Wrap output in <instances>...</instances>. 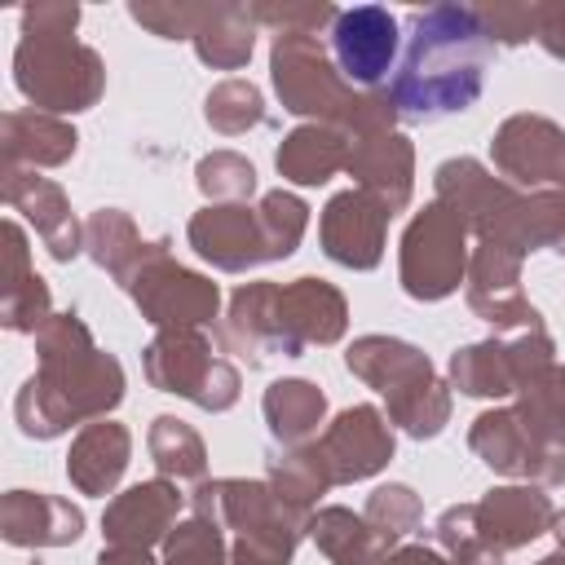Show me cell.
<instances>
[{"mask_svg":"<svg viewBox=\"0 0 565 565\" xmlns=\"http://www.w3.org/2000/svg\"><path fill=\"white\" fill-rule=\"evenodd\" d=\"M490 35L468 4H433L411 13L406 53L388 84L397 119L428 124L455 110H468L481 97L490 66Z\"/></svg>","mask_w":565,"mask_h":565,"instance_id":"6da1fadb","label":"cell"},{"mask_svg":"<svg viewBox=\"0 0 565 565\" xmlns=\"http://www.w3.org/2000/svg\"><path fill=\"white\" fill-rule=\"evenodd\" d=\"M40 371L22 384L13 415L26 437H62L71 424L106 419V411L124 397V371L110 353H102L88 327L75 313H53L35 331Z\"/></svg>","mask_w":565,"mask_h":565,"instance_id":"7a4b0ae2","label":"cell"},{"mask_svg":"<svg viewBox=\"0 0 565 565\" xmlns=\"http://www.w3.org/2000/svg\"><path fill=\"white\" fill-rule=\"evenodd\" d=\"M75 4H31L22 13V40L13 53V79L44 115L88 110L106 88L102 57L75 40Z\"/></svg>","mask_w":565,"mask_h":565,"instance_id":"3957f363","label":"cell"},{"mask_svg":"<svg viewBox=\"0 0 565 565\" xmlns=\"http://www.w3.org/2000/svg\"><path fill=\"white\" fill-rule=\"evenodd\" d=\"M269 75L282 97V110H291V115L331 124V128L349 132L353 141L393 132L397 110H393L388 93H358L335 71V62L318 44V35H274Z\"/></svg>","mask_w":565,"mask_h":565,"instance_id":"277c9868","label":"cell"},{"mask_svg":"<svg viewBox=\"0 0 565 565\" xmlns=\"http://www.w3.org/2000/svg\"><path fill=\"white\" fill-rule=\"evenodd\" d=\"M305 225H309V207L296 194H287V190H269L260 199V207H247V203H207L203 212L190 216L185 238L216 269L243 274L252 265L291 256L296 243L305 238Z\"/></svg>","mask_w":565,"mask_h":565,"instance_id":"5b68a950","label":"cell"},{"mask_svg":"<svg viewBox=\"0 0 565 565\" xmlns=\"http://www.w3.org/2000/svg\"><path fill=\"white\" fill-rule=\"evenodd\" d=\"M190 508L234 534L230 565H287L300 534H309V516H313L287 503L269 481H243V477L203 481Z\"/></svg>","mask_w":565,"mask_h":565,"instance_id":"8992f818","label":"cell"},{"mask_svg":"<svg viewBox=\"0 0 565 565\" xmlns=\"http://www.w3.org/2000/svg\"><path fill=\"white\" fill-rule=\"evenodd\" d=\"M349 371L371 384L375 393H384L388 402V424H397L411 437H437L450 419V393L437 380L433 362L393 335H362L349 344L344 353Z\"/></svg>","mask_w":565,"mask_h":565,"instance_id":"52a82bcc","label":"cell"},{"mask_svg":"<svg viewBox=\"0 0 565 565\" xmlns=\"http://www.w3.org/2000/svg\"><path fill=\"white\" fill-rule=\"evenodd\" d=\"M141 366L159 393L190 397L203 411H230L238 402V371L216 358L203 331H159L146 344Z\"/></svg>","mask_w":565,"mask_h":565,"instance_id":"ba28073f","label":"cell"},{"mask_svg":"<svg viewBox=\"0 0 565 565\" xmlns=\"http://www.w3.org/2000/svg\"><path fill=\"white\" fill-rule=\"evenodd\" d=\"M468 225L459 221V212H450L446 203H428L402 234V256H397V274L406 296L415 300H446L463 274H468Z\"/></svg>","mask_w":565,"mask_h":565,"instance_id":"9c48e42d","label":"cell"},{"mask_svg":"<svg viewBox=\"0 0 565 565\" xmlns=\"http://www.w3.org/2000/svg\"><path fill=\"white\" fill-rule=\"evenodd\" d=\"M556 344L552 335L539 327V331H521L512 340H481V344H468V349H455L450 358V384L468 397H508V393H521L530 380H539L547 366H556Z\"/></svg>","mask_w":565,"mask_h":565,"instance_id":"30bf717a","label":"cell"},{"mask_svg":"<svg viewBox=\"0 0 565 565\" xmlns=\"http://www.w3.org/2000/svg\"><path fill=\"white\" fill-rule=\"evenodd\" d=\"M472 455L490 463L503 477H521L534 486H561L565 481V437H539L516 406H499L472 419L468 428Z\"/></svg>","mask_w":565,"mask_h":565,"instance_id":"8fae6325","label":"cell"},{"mask_svg":"<svg viewBox=\"0 0 565 565\" xmlns=\"http://www.w3.org/2000/svg\"><path fill=\"white\" fill-rule=\"evenodd\" d=\"M128 296L137 300L141 318H150L159 331H203V322H212L221 305L216 282L177 265L172 256H159L154 265H146L128 282Z\"/></svg>","mask_w":565,"mask_h":565,"instance_id":"7c38bea8","label":"cell"},{"mask_svg":"<svg viewBox=\"0 0 565 565\" xmlns=\"http://www.w3.org/2000/svg\"><path fill=\"white\" fill-rule=\"evenodd\" d=\"M468 305L477 318H486L499 331H539V309L525 300L521 291V256L508 252L503 243H481L472 256H468Z\"/></svg>","mask_w":565,"mask_h":565,"instance_id":"4fadbf2b","label":"cell"},{"mask_svg":"<svg viewBox=\"0 0 565 565\" xmlns=\"http://www.w3.org/2000/svg\"><path fill=\"white\" fill-rule=\"evenodd\" d=\"M494 168L530 190H565V128L543 115H512L490 141Z\"/></svg>","mask_w":565,"mask_h":565,"instance_id":"5bb4252c","label":"cell"},{"mask_svg":"<svg viewBox=\"0 0 565 565\" xmlns=\"http://www.w3.org/2000/svg\"><path fill=\"white\" fill-rule=\"evenodd\" d=\"M331 486L366 481L393 459V428L375 406H349L340 411L313 441Z\"/></svg>","mask_w":565,"mask_h":565,"instance_id":"9a60e30c","label":"cell"},{"mask_svg":"<svg viewBox=\"0 0 565 565\" xmlns=\"http://www.w3.org/2000/svg\"><path fill=\"white\" fill-rule=\"evenodd\" d=\"M331 62L353 88H375L397 62V18L380 4L340 9L331 22Z\"/></svg>","mask_w":565,"mask_h":565,"instance_id":"2e32d148","label":"cell"},{"mask_svg":"<svg viewBox=\"0 0 565 565\" xmlns=\"http://www.w3.org/2000/svg\"><path fill=\"white\" fill-rule=\"evenodd\" d=\"M437 185V203H446L450 212H459V221L486 243L499 234L503 216L512 212V203L521 199L516 185L499 181L494 172H486L477 159H446L433 172Z\"/></svg>","mask_w":565,"mask_h":565,"instance_id":"e0dca14e","label":"cell"},{"mask_svg":"<svg viewBox=\"0 0 565 565\" xmlns=\"http://www.w3.org/2000/svg\"><path fill=\"white\" fill-rule=\"evenodd\" d=\"M344 327H349V305L327 278H296L278 287L282 358H300L309 344H335Z\"/></svg>","mask_w":565,"mask_h":565,"instance_id":"ac0fdd59","label":"cell"},{"mask_svg":"<svg viewBox=\"0 0 565 565\" xmlns=\"http://www.w3.org/2000/svg\"><path fill=\"white\" fill-rule=\"evenodd\" d=\"M384 230H388V212L371 194H362L358 185L353 190H340L322 207V221H318L322 252L335 265H349V269H375L380 265V256H384Z\"/></svg>","mask_w":565,"mask_h":565,"instance_id":"d6986e66","label":"cell"},{"mask_svg":"<svg viewBox=\"0 0 565 565\" xmlns=\"http://www.w3.org/2000/svg\"><path fill=\"white\" fill-rule=\"evenodd\" d=\"M181 512V490L168 477L154 481H137L124 494H115V503L102 516V534L110 547H132V552H150L154 543H163L172 534V521Z\"/></svg>","mask_w":565,"mask_h":565,"instance_id":"ffe728a7","label":"cell"},{"mask_svg":"<svg viewBox=\"0 0 565 565\" xmlns=\"http://www.w3.org/2000/svg\"><path fill=\"white\" fill-rule=\"evenodd\" d=\"M4 203L35 225L53 260H71L79 252V225L57 181L35 177L31 168H4Z\"/></svg>","mask_w":565,"mask_h":565,"instance_id":"44dd1931","label":"cell"},{"mask_svg":"<svg viewBox=\"0 0 565 565\" xmlns=\"http://www.w3.org/2000/svg\"><path fill=\"white\" fill-rule=\"evenodd\" d=\"M349 177H358V190L371 194L388 216L402 212L411 203L415 190V150L402 132H375L353 141V159H349Z\"/></svg>","mask_w":565,"mask_h":565,"instance_id":"7402d4cb","label":"cell"},{"mask_svg":"<svg viewBox=\"0 0 565 565\" xmlns=\"http://www.w3.org/2000/svg\"><path fill=\"white\" fill-rule=\"evenodd\" d=\"M0 530L18 547H62L84 534V512L44 490H9L0 503Z\"/></svg>","mask_w":565,"mask_h":565,"instance_id":"603a6c76","label":"cell"},{"mask_svg":"<svg viewBox=\"0 0 565 565\" xmlns=\"http://www.w3.org/2000/svg\"><path fill=\"white\" fill-rule=\"evenodd\" d=\"M477 508V525L481 534L499 547V552H512V547H525L534 543L539 534L552 530L556 521V508L552 499L543 494V486H499L490 490Z\"/></svg>","mask_w":565,"mask_h":565,"instance_id":"cb8c5ba5","label":"cell"},{"mask_svg":"<svg viewBox=\"0 0 565 565\" xmlns=\"http://www.w3.org/2000/svg\"><path fill=\"white\" fill-rule=\"evenodd\" d=\"M221 344H225V353L247 358V366H260L274 353H282V340H278V282H243L230 296V313L221 322Z\"/></svg>","mask_w":565,"mask_h":565,"instance_id":"d4e9b609","label":"cell"},{"mask_svg":"<svg viewBox=\"0 0 565 565\" xmlns=\"http://www.w3.org/2000/svg\"><path fill=\"white\" fill-rule=\"evenodd\" d=\"M84 247L93 252V260H97L119 287H128L146 265H154L159 256H168V238L146 243V238L137 234L132 216L119 212V207H102V212L88 216V225H84Z\"/></svg>","mask_w":565,"mask_h":565,"instance_id":"484cf974","label":"cell"},{"mask_svg":"<svg viewBox=\"0 0 565 565\" xmlns=\"http://www.w3.org/2000/svg\"><path fill=\"white\" fill-rule=\"evenodd\" d=\"M132 455V437L124 424L115 419H93L79 428V437L71 441L66 455V477L79 494H110L128 468Z\"/></svg>","mask_w":565,"mask_h":565,"instance_id":"4316f807","label":"cell"},{"mask_svg":"<svg viewBox=\"0 0 565 565\" xmlns=\"http://www.w3.org/2000/svg\"><path fill=\"white\" fill-rule=\"evenodd\" d=\"M353 137L331 124H300L278 146V172L296 185H322L335 172H349Z\"/></svg>","mask_w":565,"mask_h":565,"instance_id":"83f0119b","label":"cell"},{"mask_svg":"<svg viewBox=\"0 0 565 565\" xmlns=\"http://www.w3.org/2000/svg\"><path fill=\"white\" fill-rule=\"evenodd\" d=\"M4 168H57L75 154V128L44 110H9L4 115Z\"/></svg>","mask_w":565,"mask_h":565,"instance_id":"f1b7e54d","label":"cell"},{"mask_svg":"<svg viewBox=\"0 0 565 565\" xmlns=\"http://www.w3.org/2000/svg\"><path fill=\"white\" fill-rule=\"evenodd\" d=\"M486 243H503L508 252H516L521 260L539 247H556L565 252V190H530L512 203V212L503 216L499 234Z\"/></svg>","mask_w":565,"mask_h":565,"instance_id":"f546056e","label":"cell"},{"mask_svg":"<svg viewBox=\"0 0 565 565\" xmlns=\"http://www.w3.org/2000/svg\"><path fill=\"white\" fill-rule=\"evenodd\" d=\"M309 539L331 565H380L388 552H397L393 539H384L366 516L349 508H322L309 516Z\"/></svg>","mask_w":565,"mask_h":565,"instance_id":"4dcf8cb0","label":"cell"},{"mask_svg":"<svg viewBox=\"0 0 565 565\" xmlns=\"http://www.w3.org/2000/svg\"><path fill=\"white\" fill-rule=\"evenodd\" d=\"M4 327L9 331H40L53 313H49V287L44 278L31 269L26 260V238L22 230L9 221L4 225Z\"/></svg>","mask_w":565,"mask_h":565,"instance_id":"1f68e13d","label":"cell"},{"mask_svg":"<svg viewBox=\"0 0 565 565\" xmlns=\"http://www.w3.org/2000/svg\"><path fill=\"white\" fill-rule=\"evenodd\" d=\"M260 406H265V424H269L274 441H282V446L318 441V428L327 419V397L309 380H274L265 388Z\"/></svg>","mask_w":565,"mask_h":565,"instance_id":"d6a6232c","label":"cell"},{"mask_svg":"<svg viewBox=\"0 0 565 565\" xmlns=\"http://www.w3.org/2000/svg\"><path fill=\"white\" fill-rule=\"evenodd\" d=\"M190 40L207 66L238 71L256 44V18L247 4H203V18H199Z\"/></svg>","mask_w":565,"mask_h":565,"instance_id":"836d02e7","label":"cell"},{"mask_svg":"<svg viewBox=\"0 0 565 565\" xmlns=\"http://www.w3.org/2000/svg\"><path fill=\"white\" fill-rule=\"evenodd\" d=\"M146 450L168 481H199L207 472L203 437L177 415H154V424L146 433Z\"/></svg>","mask_w":565,"mask_h":565,"instance_id":"e575fe53","label":"cell"},{"mask_svg":"<svg viewBox=\"0 0 565 565\" xmlns=\"http://www.w3.org/2000/svg\"><path fill=\"white\" fill-rule=\"evenodd\" d=\"M269 486L287 503H296V508L309 512L318 503V494L331 490V477H327V468H322V459H318V450L309 441V446H287V455H274L269 459Z\"/></svg>","mask_w":565,"mask_h":565,"instance_id":"d590c367","label":"cell"},{"mask_svg":"<svg viewBox=\"0 0 565 565\" xmlns=\"http://www.w3.org/2000/svg\"><path fill=\"white\" fill-rule=\"evenodd\" d=\"M437 543L450 565H503V552L481 534L472 503H455L437 516Z\"/></svg>","mask_w":565,"mask_h":565,"instance_id":"8d00e7d4","label":"cell"},{"mask_svg":"<svg viewBox=\"0 0 565 565\" xmlns=\"http://www.w3.org/2000/svg\"><path fill=\"white\" fill-rule=\"evenodd\" d=\"M203 115H207V124H212L216 132L238 137V132L265 124V97H260V88H256L252 79H238V75H234V79H221V84L207 93Z\"/></svg>","mask_w":565,"mask_h":565,"instance_id":"74e56055","label":"cell"},{"mask_svg":"<svg viewBox=\"0 0 565 565\" xmlns=\"http://www.w3.org/2000/svg\"><path fill=\"white\" fill-rule=\"evenodd\" d=\"M163 565H230L225 530L194 512L190 521L172 525V534L163 539Z\"/></svg>","mask_w":565,"mask_h":565,"instance_id":"f35d334b","label":"cell"},{"mask_svg":"<svg viewBox=\"0 0 565 565\" xmlns=\"http://www.w3.org/2000/svg\"><path fill=\"white\" fill-rule=\"evenodd\" d=\"M516 411L539 437H565V366H547L530 380L516 393Z\"/></svg>","mask_w":565,"mask_h":565,"instance_id":"ab89813d","label":"cell"},{"mask_svg":"<svg viewBox=\"0 0 565 565\" xmlns=\"http://www.w3.org/2000/svg\"><path fill=\"white\" fill-rule=\"evenodd\" d=\"M194 177H199V190H203L212 203H243V199L256 190V168H252L243 154H234V150H212V154H203L199 168H194Z\"/></svg>","mask_w":565,"mask_h":565,"instance_id":"60d3db41","label":"cell"},{"mask_svg":"<svg viewBox=\"0 0 565 565\" xmlns=\"http://www.w3.org/2000/svg\"><path fill=\"white\" fill-rule=\"evenodd\" d=\"M362 516L384 534V539H406L415 525H419V516H424V503H419V494L411 490V486H402V481H388V486H380L371 499H366V508H362Z\"/></svg>","mask_w":565,"mask_h":565,"instance_id":"b9f144b4","label":"cell"},{"mask_svg":"<svg viewBox=\"0 0 565 565\" xmlns=\"http://www.w3.org/2000/svg\"><path fill=\"white\" fill-rule=\"evenodd\" d=\"M256 22H269L278 35H318L327 22L340 18L335 4H252Z\"/></svg>","mask_w":565,"mask_h":565,"instance_id":"7bdbcfd3","label":"cell"},{"mask_svg":"<svg viewBox=\"0 0 565 565\" xmlns=\"http://www.w3.org/2000/svg\"><path fill=\"white\" fill-rule=\"evenodd\" d=\"M490 44H521L539 31V4H486L477 9Z\"/></svg>","mask_w":565,"mask_h":565,"instance_id":"ee69618b","label":"cell"},{"mask_svg":"<svg viewBox=\"0 0 565 565\" xmlns=\"http://www.w3.org/2000/svg\"><path fill=\"white\" fill-rule=\"evenodd\" d=\"M132 18L163 40H190L203 18V4H132Z\"/></svg>","mask_w":565,"mask_h":565,"instance_id":"f6af8a7d","label":"cell"},{"mask_svg":"<svg viewBox=\"0 0 565 565\" xmlns=\"http://www.w3.org/2000/svg\"><path fill=\"white\" fill-rule=\"evenodd\" d=\"M534 40H539L552 57L565 62V0H556V4H539V31H534Z\"/></svg>","mask_w":565,"mask_h":565,"instance_id":"bcb514c9","label":"cell"},{"mask_svg":"<svg viewBox=\"0 0 565 565\" xmlns=\"http://www.w3.org/2000/svg\"><path fill=\"white\" fill-rule=\"evenodd\" d=\"M380 565H450L446 556H437L433 547H424V543H411V547H397V552H388Z\"/></svg>","mask_w":565,"mask_h":565,"instance_id":"7dc6e473","label":"cell"},{"mask_svg":"<svg viewBox=\"0 0 565 565\" xmlns=\"http://www.w3.org/2000/svg\"><path fill=\"white\" fill-rule=\"evenodd\" d=\"M97 565H154L150 552H132V547H106Z\"/></svg>","mask_w":565,"mask_h":565,"instance_id":"c3c4849f","label":"cell"},{"mask_svg":"<svg viewBox=\"0 0 565 565\" xmlns=\"http://www.w3.org/2000/svg\"><path fill=\"white\" fill-rule=\"evenodd\" d=\"M552 534L561 539V552H565V512H556V521H552Z\"/></svg>","mask_w":565,"mask_h":565,"instance_id":"681fc988","label":"cell"},{"mask_svg":"<svg viewBox=\"0 0 565 565\" xmlns=\"http://www.w3.org/2000/svg\"><path fill=\"white\" fill-rule=\"evenodd\" d=\"M534 565H565V552H552V556H543V561H534Z\"/></svg>","mask_w":565,"mask_h":565,"instance_id":"f907efd6","label":"cell"},{"mask_svg":"<svg viewBox=\"0 0 565 565\" xmlns=\"http://www.w3.org/2000/svg\"><path fill=\"white\" fill-rule=\"evenodd\" d=\"M31 565H40V561H31Z\"/></svg>","mask_w":565,"mask_h":565,"instance_id":"816d5d0a","label":"cell"}]
</instances>
